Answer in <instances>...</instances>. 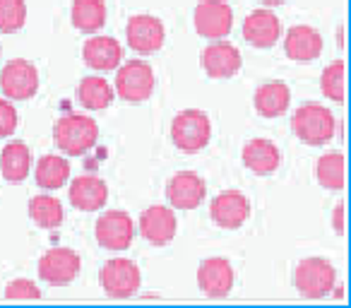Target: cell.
<instances>
[{
  "label": "cell",
  "mask_w": 351,
  "mask_h": 308,
  "mask_svg": "<svg viewBox=\"0 0 351 308\" xmlns=\"http://www.w3.org/2000/svg\"><path fill=\"white\" fill-rule=\"evenodd\" d=\"M53 140L60 152L65 154H84L89 152L99 140V126L94 118L82 116V113H68L58 118L53 126Z\"/></svg>",
  "instance_id": "cell-1"
},
{
  "label": "cell",
  "mask_w": 351,
  "mask_h": 308,
  "mask_svg": "<svg viewBox=\"0 0 351 308\" xmlns=\"http://www.w3.org/2000/svg\"><path fill=\"white\" fill-rule=\"evenodd\" d=\"M291 128L296 132V137L306 145H325L335 137L337 121L332 116V111L322 104H303L296 108L291 118Z\"/></svg>",
  "instance_id": "cell-2"
},
{
  "label": "cell",
  "mask_w": 351,
  "mask_h": 308,
  "mask_svg": "<svg viewBox=\"0 0 351 308\" xmlns=\"http://www.w3.org/2000/svg\"><path fill=\"white\" fill-rule=\"evenodd\" d=\"M212 123L210 116L200 108H183L171 121V140L183 152H200L210 145Z\"/></svg>",
  "instance_id": "cell-3"
},
{
  "label": "cell",
  "mask_w": 351,
  "mask_h": 308,
  "mask_svg": "<svg viewBox=\"0 0 351 308\" xmlns=\"http://www.w3.org/2000/svg\"><path fill=\"white\" fill-rule=\"evenodd\" d=\"M293 284L306 298H322L337 287V270L325 258H306L293 272Z\"/></svg>",
  "instance_id": "cell-4"
},
{
  "label": "cell",
  "mask_w": 351,
  "mask_h": 308,
  "mask_svg": "<svg viewBox=\"0 0 351 308\" xmlns=\"http://www.w3.org/2000/svg\"><path fill=\"white\" fill-rule=\"evenodd\" d=\"M116 92L121 99L130 104L147 102L154 92V70L145 60H128L118 65L116 73Z\"/></svg>",
  "instance_id": "cell-5"
},
{
  "label": "cell",
  "mask_w": 351,
  "mask_h": 308,
  "mask_svg": "<svg viewBox=\"0 0 351 308\" xmlns=\"http://www.w3.org/2000/svg\"><path fill=\"white\" fill-rule=\"evenodd\" d=\"M101 289L111 298H128L140 289L142 284V272L137 268V263L128 258H113L101 268Z\"/></svg>",
  "instance_id": "cell-6"
},
{
  "label": "cell",
  "mask_w": 351,
  "mask_h": 308,
  "mask_svg": "<svg viewBox=\"0 0 351 308\" xmlns=\"http://www.w3.org/2000/svg\"><path fill=\"white\" fill-rule=\"evenodd\" d=\"M0 89L8 99L27 102L39 92V70L25 58H15L0 73Z\"/></svg>",
  "instance_id": "cell-7"
},
{
  "label": "cell",
  "mask_w": 351,
  "mask_h": 308,
  "mask_svg": "<svg viewBox=\"0 0 351 308\" xmlns=\"http://www.w3.org/2000/svg\"><path fill=\"white\" fill-rule=\"evenodd\" d=\"M193 22L197 34L205 39H226L234 29V10L224 0H202L197 3Z\"/></svg>",
  "instance_id": "cell-8"
},
{
  "label": "cell",
  "mask_w": 351,
  "mask_h": 308,
  "mask_svg": "<svg viewBox=\"0 0 351 308\" xmlns=\"http://www.w3.org/2000/svg\"><path fill=\"white\" fill-rule=\"evenodd\" d=\"M82 270V260L73 248H51L39 260V277L51 287H65L75 282Z\"/></svg>",
  "instance_id": "cell-9"
},
{
  "label": "cell",
  "mask_w": 351,
  "mask_h": 308,
  "mask_svg": "<svg viewBox=\"0 0 351 308\" xmlns=\"http://www.w3.org/2000/svg\"><path fill=\"white\" fill-rule=\"evenodd\" d=\"M135 239V222L128 212L108 210L97 220V241L106 250H125Z\"/></svg>",
  "instance_id": "cell-10"
},
{
  "label": "cell",
  "mask_w": 351,
  "mask_h": 308,
  "mask_svg": "<svg viewBox=\"0 0 351 308\" xmlns=\"http://www.w3.org/2000/svg\"><path fill=\"white\" fill-rule=\"evenodd\" d=\"M125 39L130 44V49L135 54H142V56H149V54H156V51L164 46V39H166V29L161 25L159 17L154 15H135L128 20V27H125Z\"/></svg>",
  "instance_id": "cell-11"
},
{
  "label": "cell",
  "mask_w": 351,
  "mask_h": 308,
  "mask_svg": "<svg viewBox=\"0 0 351 308\" xmlns=\"http://www.w3.org/2000/svg\"><path fill=\"white\" fill-rule=\"evenodd\" d=\"M210 217L221 229H239L250 217V200L241 191H224L212 200Z\"/></svg>",
  "instance_id": "cell-12"
},
{
  "label": "cell",
  "mask_w": 351,
  "mask_h": 308,
  "mask_svg": "<svg viewBox=\"0 0 351 308\" xmlns=\"http://www.w3.org/2000/svg\"><path fill=\"white\" fill-rule=\"evenodd\" d=\"M207 196V183L197 174L181 171L176 174L166 186V198H169L173 210H195Z\"/></svg>",
  "instance_id": "cell-13"
},
{
  "label": "cell",
  "mask_w": 351,
  "mask_h": 308,
  "mask_svg": "<svg viewBox=\"0 0 351 308\" xmlns=\"http://www.w3.org/2000/svg\"><path fill=\"white\" fill-rule=\"evenodd\" d=\"M176 231H178V222H176V212L171 207L152 205L142 212L140 234L152 246H169L176 239Z\"/></svg>",
  "instance_id": "cell-14"
},
{
  "label": "cell",
  "mask_w": 351,
  "mask_h": 308,
  "mask_svg": "<svg viewBox=\"0 0 351 308\" xmlns=\"http://www.w3.org/2000/svg\"><path fill=\"white\" fill-rule=\"evenodd\" d=\"M236 270L226 258H207L197 270V284L212 298H221L234 289Z\"/></svg>",
  "instance_id": "cell-15"
},
{
  "label": "cell",
  "mask_w": 351,
  "mask_h": 308,
  "mask_svg": "<svg viewBox=\"0 0 351 308\" xmlns=\"http://www.w3.org/2000/svg\"><path fill=\"white\" fill-rule=\"evenodd\" d=\"M243 65V58H241V51L236 49L229 41L217 39L215 44H210L205 51H202V68L210 78L215 80H226L234 78L236 73Z\"/></svg>",
  "instance_id": "cell-16"
},
{
  "label": "cell",
  "mask_w": 351,
  "mask_h": 308,
  "mask_svg": "<svg viewBox=\"0 0 351 308\" xmlns=\"http://www.w3.org/2000/svg\"><path fill=\"white\" fill-rule=\"evenodd\" d=\"M243 36L255 49H269L282 36V22L269 8H260L243 20Z\"/></svg>",
  "instance_id": "cell-17"
},
{
  "label": "cell",
  "mask_w": 351,
  "mask_h": 308,
  "mask_svg": "<svg viewBox=\"0 0 351 308\" xmlns=\"http://www.w3.org/2000/svg\"><path fill=\"white\" fill-rule=\"evenodd\" d=\"M243 164L245 169H250L258 176H269L279 169L282 164V152L274 145L272 140H265V137H255V140L245 142L243 147Z\"/></svg>",
  "instance_id": "cell-18"
},
{
  "label": "cell",
  "mask_w": 351,
  "mask_h": 308,
  "mask_svg": "<svg viewBox=\"0 0 351 308\" xmlns=\"http://www.w3.org/2000/svg\"><path fill=\"white\" fill-rule=\"evenodd\" d=\"M284 51L291 60L298 63H308V60L320 58L322 54V36L317 29L308 25H296L287 32V39H284Z\"/></svg>",
  "instance_id": "cell-19"
},
{
  "label": "cell",
  "mask_w": 351,
  "mask_h": 308,
  "mask_svg": "<svg viewBox=\"0 0 351 308\" xmlns=\"http://www.w3.org/2000/svg\"><path fill=\"white\" fill-rule=\"evenodd\" d=\"M70 202L73 207L82 212H97L106 205L108 200V186L99 176H77L70 183Z\"/></svg>",
  "instance_id": "cell-20"
},
{
  "label": "cell",
  "mask_w": 351,
  "mask_h": 308,
  "mask_svg": "<svg viewBox=\"0 0 351 308\" xmlns=\"http://www.w3.org/2000/svg\"><path fill=\"white\" fill-rule=\"evenodd\" d=\"M82 56L89 68L99 70V73H108V70H116L121 65L123 46L113 36H92L84 41Z\"/></svg>",
  "instance_id": "cell-21"
},
{
  "label": "cell",
  "mask_w": 351,
  "mask_h": 308,
  "mask_svg": "<svg viewBox=\"0 0 351 308\" xmlns=\"http://www.w3.org/2000/svg\"><path fill=\"white\" fill-rule=\"evenodd\" d=\"M253 104H255V111L265 118H277L282 113H287L289 104H291V89H289L287 82H265L258 87L253 97Z\"/></svg>",
  "instance_id": "cell-22"
},
{
  "label": "cell",
  "mask_w": 351,
  "mask_h": 308,
  "mask_svg": "<svg viewBox=\"0 0 351 308\" xmlns=\"http://www.w3.org/2000/svg\"><path fill=\"white\" fill-rule=\"evenodd\" d=\"M32 171V152L25 142H10L0 152V174L10 183H22Z\"/></svg>",
  "instance_id": "cell-23"
},
{
  "label": "cell",
  "mask_w": 351,
  "mask_h": 308,
  "mask_svg": "<svg viewBox=\"0 0 351 308\" xmlns=\"http://www.w3.org/2000/svg\"><path fill=\"white\" fill-rule=\"evenodd\" d=\"M34 176L44 191H58L70 181V162L58 154H46L36 162Z\"/></svg>",
  "instance_id": "cell-24"
},
{
  "label": "cell",
  "mask_w": 351,
  "mask_h": 308,
  "mask_svg": "<svg viewBox=\"0 0 351 308\" xmlns=\"http://www.w3.org/2000/svg\"><path fill=\"white\" fill-rule=\"evenodd\" d=\"M113 97H116V89L106 82L104 78H84L77 84V102L82 104L87 111H101V108L111 106Z\"/></svg>",
  "instance_id": "cell-25"
},
{
  "label": "cell",
  "mask_w": 351,
  "mask_h": 308,
  "mask_svg": "<svg viewBox=\"0 0 351 308\" xmlns=\"http://www.w3.org/2000/svg\"><path fill=\"white\" fill-rule=\"evenodd\" d=\"M70 17H73L75 29L94 34L106 25V5L104 0H75Z\"/></svg>",
  "instance_id": "cell-26"
},
{
  "label": "cell",
  "mask_w": 351,
  "mask_h": 308,
  "mask_svg": "<svg viewBox=\"0 0 351 308\" xmlns=\"http://www.w3.org/2000/svg\"><path fill=\"white\" fill-rule=\"evenodd\" d=\"M315 176L325 191H344L346 174H344V154L341 152H327L317 159L315 164Z\"/></svg>",
  "instance_id": "cell-27"
},
{
  "label": "cell",
  "mask_w": 351,
  "mask_h": 308,
  "mask_svg": "<svg viewBox=\"0 0 351 308\" xmlns=\"http://www.w3.org/2000/svg\"><path fill=\"white\" fill-rule=\"evenodd\" d=\"M29 217L41 229H58L65 222L63 202L53 196H36L29 200Z\"/></svg>",
  "instance_id": "cell-28"
},
{
  "label": "cell",
  "mask_w": 351,
  "mask_h": 308,
  "mask_svg": "<svg viewBox=\"0 0 351 308\" xmlns=\"http://www.w3.org/2000/svg\"><path fill=\"white\" fill-rule=\"evenodd\" d=\"M27 25V3L25 0H0V32L15 34Z\"/></svg>",
  "instance_id": "cell-29"
},
{
  "label": "cell",
  "mask_w": 351,
  "mask_h": 308,
  "mask_svg": "<svg viewBox=\"0 0 351 308\" xmlns=\"http://www.w3.org/2000/svg\"><path fill=\"white\" fill-rule=\"evenodd\" d=\"M320 89L327 99L341 104L344 102V60H335L322 70Z\"/></svg>",
  "instance_id": "cell-30"
},
{
  "label": "cell",
  "mask_w": 351,
  "mask_h": 308,
  "mask_svg": "<svg viewBox=\"0 0 351 308\" xmlns=\"http://www.w3.org/2000/svg\"><path fill=\"white\" fill-rule=\"evenodd\" d=\"M5 298H12V301H36V298H41V289L32 279H12L5 287Z\"/></svg>",
  "instance_id": "cell-31"
},
{
  "label": "cell",
  "mask_w": 351,
  "mask_h": 308,
  "mask_svg": "<svg viewBox=\"0 0 351 308\" xmlns=\"http://www.w3.org/2000/svg\"><path fill=\"white\" fill-rule=\"evenodd\" d=\"M17 130V108L10 99H0V137H8Z\"/></svg>",
  "instance_id": "cell-32"
},
{
  "label": "cell",
  "mask_w": 351,
  "mask_h": 308,
  "mask_svg": "<svg viewBox=\"0 0 351 308\" xmlns=\"http://www.w3.org/2000/svg\"><path fill=\"white\" fill-rule=\"evenodd\" d=\"M344 217H346L344 202H339V205L335 207V212H332V229H335V234H339V236H344V231H346Z\"/></svg>",
  "instance_id": "cell-33"
},
{
  "label": "cell",
  "mask_w": 351,
  "mask_h": 308,
  "mask_svg": "<svg viewBox=\"0 0 351 308\" xmlns=\"http://www.w3.org/2000/svg\"><path fill=\"white\" fill-rule=\"evenodd\" d=\"M260 3H263L265 8H274V5H284L287 0H260Z\"/></svg>",
  "instance_id": "cell-34"
},
{
  "label": "cell",
  "mask_w": 351,
  "mask_h": 308,
  "mask_svg": "<svg viewBox=\"0 0 351 308\" xmlns=\"http://www.w3.org/2000/svg\"><path fill=\"white\" fill-rule=\"evenodd\" d=\"M337 39H339V46H344V29H339V34H337Z\"/></svg>",
  "instance_id": "cell-35"
}]
</instances>
